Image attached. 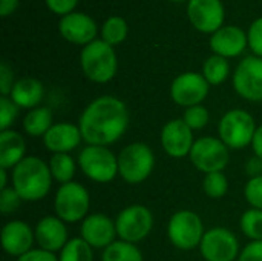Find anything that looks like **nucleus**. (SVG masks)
<instances>
[{"instance_id": "f257e3e1", "label": "nucleus", "mask_w": 262, "mask_h": 261, "mask_svg": "<svg viewBox=\"0 0 262 261\" xmlns=\"http://www.w3.org/2000/svg\"><path fill=\"white\" fill-rule=\"evenodd\" d=\"M129 126L126 103L115 95L94 98L81 112L78 128L86 145L109 146L117 143Z\"/></svg>"}, {"instance_id": "f03ea898", "label": "nucleus", "mask_w": 262, "mask_h": 261, "mask_svg": "<svg viewBox=\"0 0 262 261\" xmlns=\"http://www.w3.org/2000/svg\"><path fill=\"white\" fill-rule=\"evenodd\" d=\"M12 188L23 202L43 200L52 186V174L49 163L35 155H26L12 169Z\"/></svg>"}, {"instance_id": "7ed1b4c3", "label": "nucleus", "mask_w": 262, "mask_h": 261, "mask_svg": "<svg viewBox=\"0 0 262 261\" xmlns=\"http://www.w3.org/2000/svg\"><path fill=\"white\" fill-rule=\"evenodd\" d=\"M80 68L84 77L94 83H109L118 71V57L114 46L101 38L83 46L80 52Z\"/></svg>"}, {"instance_id": "20e7f679", "label": "nucleus", "mask_w": 262, "mask_h": 261, "mask_svg": "<svg viewBox=\"0 0 262 261\" xmlns=\"http://www.w3.org/2000/svg\"><path fill=\"white\" fill-rule=\"evenodd\" d=\"M155 168V154L143 142H134L118 154V175L129 185L146 182Z\"/></svg>"}, {"instance_id": "39448f33", "label": "nucleus", "mask_w": 262, "mask_h": 261, "mask_svg": "<svg viewBox=\"0 0 262 261\" xmlns=\"http://www.w3.org/2000/svg\"><path fill=\"white\" fill-rule=\"evenodd\" d=\"M256 122L250 112L246 109H230L227 111L218 123V137L221 142L233 151L244 149L252 145L256 132Z\"/></svg>"}, {"instance_id": "423d86ee", "label": "nucleus", "mask_w": 262, "mask_h": 261, "mask_svg": "<svg viewBox=\"0 0 262 261\" xmlns=\"http://www.w3.org/2000/svg\"><path fill=\"white\" fill-rule=\"evenodd\" d=\"M81 172L95 183H111L118 175V155L107 146L86 145L77 158Z\"/></svg>"}, {"instance_id": "0eeeda50", "label": "nucleus", "mask_w": 262, "mask_h": 261, "mask_svg": "<svg viewBox=\"0 0 262 261\" xmlns=\"http://www.w3.org/2000/svg\"><path fill=\"white\" fill-rule=\"evenodd\" d=\"M204 223L201 217L189 209L177 211L167 223V237L180 251H193L200 248L204 237Z\"/></svg>"}, {"instance_id": "6e6552de", "label": "nucleus", "mask_w": 262, "mask_h": 261, "mask_svg": "<svg viewBox=\"0 0 262 261\" xmlns=\"http://www.w3.org/2000/svg\"><path fill=\"white\" fill-rule=\"evenodd\" d=\"M91 197L88 189L77 182L60 185L54 198L55 215L64 223L83 222L89 214Z\"/></svg>"}, {"instance_id": "1a4fd4ad", "label": "nucleus", "mask_w": 262, "mask_h": 261, "mask_svg": "<svg viewBox=\"0 0 262 261\" xmlns=\"http://www.w3.org/2000/svg\"><path fill=\"white\" fill-rule=\"evenodd\" d=\"M192 165L204 172H223L230 160V149L221 142L220 137H201L195 140V145L189 154Z\"/></svg>"}, {"instance_id": "9d476101", "label": "nucleus", "mask_w": 262, "mask_h": 261, "mask_svg": "<svg viewBox=\"0 0 262 261\" xmlns=\"http://www.w3.org/2000/svg\"><path fill=\"white\" fill-rule=\"evenodd\" d=\"M115 226L120 240L137 245L150 234L154 228V215L144 205H130L117 215Z\"/></svg>"}, {"instance_id": "9b49d317", "label": "nucleus", "mask_w": 262, "mask_h": 261, "mask_svg": "<svg viewBox=\"0 0 262 261\" xmlns=\"http://www.w3.org/2000/svg\"><path fill=\"white\" fill-rule=\"evenodd\" d=\"M200 252L206 261H235L241 254L239 240L227 228H212L206 231Z\"/></svg>"}, {"instance_id": "f8f14e48", "label": "nucleus", "mask_w": 262, "mask_h": 261, "mask_svg": "<svg viewBox=\"0 0 262 261\" xmlns=\"http://www.w3.org/2000/svg\"><path fill=\"white\" fill-rule=\"evenodd\" d=\"M233 88L247 102H262V58L249 55L243 58L233 72Z\"/></svg>"}, {"instance_id": "ddd939ff", "label": "nucleus", "mask_w": 262, "mask_h": 261, "mask_svg": "<svg viewBox=\"0 0 262 261\" xmlns=\"http://www.w3.org/2000/svg\"><path fill=\"white\" fill-rule=\"evenodd\" d=\"M210 91V85L203 74L187 71L177 75L170 85V98L183 108L203 105Z\"/></svg>"}, {"instance_id": "4468645a", "label": "nucleus", "mask_w": 262, "mask_h": 261, "mask_svg": "<svg viewBox=\"0 0 262 261\" xmlns=\"http://www.w3.org/2000/svg\"><path fill=\"white\" fill-rule=\"evenodd\" d=\"M186 11L190 25L203 34L212 35L224 26L226 8L221 0H189Z\"/></svg>"}, {"instance_id": "2eb2a0df", "label": "nucleus", "mask_w": 262, "mask_h": 261, "mask_svg": "<svg viewBox=\"0 0 262 261\" xmlns=\"http://www.w3.org/2000/svg\"><path fill=\"white\" fill-rule=\"evenodd\" d=\"M160 140L164 152L172 158L187 157L195 145L193 131L186 125L183 118L169 120L161 129Z\"/></svg>"}, {"instance_id": "dca6fc26", "label": "nucleus", "mask_w": 262, "mask_h": 261, "mask_svg": "<svg viewBox=\"0 0 262 261\" xmlns=\"http://www.w3.org/2000/svg\"><path fill=\"white\" fill-rule=\"evenodd\" d=\"M80 237L92 249H106L111 246L117 235L115 220L104 214H89L80 226Z\"/></svg>"}, {"instance_id": "f3484780", "label": "nucleus", "mask_w": 262, "mask_h": 261, "mask_svg": "<svg viewBox=\"0 0 262 261\" xmlns=\"http://www.w3.org/2000/svg\"><path fill=\"white\" fill-rule=\"evenodd\" d=\"M58 32L66 42L72 45L86 46L92 43L94 40H97L98 26L91 15L74 11L60 18Z\"/></svg>"}, {"instance_id": "a211bd4d", "label": "nucleus", "mask_w": 262, "mask_h": 261, "mask_svg": "<svg viewBox=\"0 0 262 261\" xmlns=\"http://www.w3.org/2000/svg\"><path fill=\"white\" fill-rule=\"evenodd\" d=\"M0 238L3 251L11 257L18 258L34 249L35 232L28 223L21 220H11L3 226Z\"/></svg>"}, {"instance_id": "6ab92c4d", "label": "nucleus", "mask_w": 262, "mask_h": 261, "mask_svg": "<svg viewBox=\"0 0 262 261\" xmlns=\"http://www.w3.org/2000/svg\"><path fill=\"white\" fill-rule=\"evenodd\" d=\"M35 243L48 252H60L69 242L66 223L57 215H46L35 225Z\"/></svg>"}, {"instance_id": "aec40b11", "label": "nucleus", "mask_w": 262, "mask_h": 261, "mask_svg": "<svg viewBox=\"0 0 262 261\" xmlns=\"http://www.w3.org/2000/svg\"><path fill=\"white\" fill-rule=\"evenodd\" d=\"M249 46L247 32L235 25H227L210 35V49L213 54L224 58H233L241 55Z\"/></svg>"}, {"instance_id": "412c9836", "label": "nucleus", "mask_w": 262, "mask_h": 261, "mask_svg": "<svg viewBox=\"0 0 262 261\" xmlns=\"http://www.w3.org/2000/svg\"><path fill=\"white\" fill-rule=\"evenodd\" d=\"M83 142L78 125L69 122L54 123L51 129L43 135L45 148L52 154H71Z\"/></svg>"}, {"instance_id": "4be33fe9", "label": "nucleus", "mask_w": 262, "mask_h": 261, "mask_svg": "<svg viewBox=\"0 0 262 261\" xmlns=\"http://www.w3.org/2000/svg\"><path fill=\"white\" fill-rule=\"evenodd\" d=\"M26 157L25 137L14 129L0 131V168L14 169Z\"/></svg>"}, {"instance_id": "5701e85b", "label": "nucleus", "mask_w": 262, "mask_h": 261, "mask_svg": "<svg viewBox=\"0 0 262 261\" xmlns=\"http://www.w3.org/2000/svg\"><path fill=\"white\" fill-rule=\"evenodd\" d=\"M43 97H45V88L41 82L34 77H23L15 80L9 94V98L18 108L29 109V111L38 108Z\"/></svg>"}, {"instance_id": "b1692460", "label": "nucleus", "mask_w": 262, "mask_h": 261, "mask_svg": "<svg viewBox=\"0 0 262 261\" xmlns=\"http://www.w3.org/2000/svg\"><path fill=\"white\" fill-rule=\"evenodd\" d=\"M52 111L46 106H38L26 112L23 118V131L29 137H41L52 126Z\"/></svg>"}, {"instance_id": "393cba45", "label": "nucleus", "mask_w": 262, "mask_h": 261, "mask_svg": "<svg viewBox=\"0 0 262 261\" xmlns=\"http://www.w3.org/2000/svg\"><path fill=\"white\" fill-rule=\"evenodd\" d=\"M201 74L204 75V78L207 80V83L210 86L223 85L230 75V63L227 58L212 54L210 57H207L204 60Z\"/></svg>"}, {"instance_id": "a878e982", "label": "nucleus", "mask_w": 262, "mask_h": 261, "mask_svg": "<svg viewBox=\"0 0 262 261\" xmlns=\"http://www.w3.org/2000/svg\"><path fill=\"white\" fill-rule=\"evenodd\" d=\"M49 169L52 178L60 183L66 185L74 182V175L77 171V162L71 154H52L49 160Z\"/></svg>"}, {"instance_id": "bb28decb", "label": "nucleus", "mask_w": 262, "mask_h": 261, "mask_svg": "<svg viewBox=\"0 0 262 261\" xmlns=\"http://www.w3.org/2000/svg\"><path fill=\"white\" fill-rule=\"evenodd\" d=\"M101 40L106 42L111 46H117L121 45L129 34V26L124 17L121 15H111L104 20L103 26H101Z\"/></svg>"}, {"instance_id": "cd10ccee", "label": "nucleus", "mask_w": 262, "mask_h": 261, "mask_svg": "<svg viewBox=\"0 0 262 261\" xmlns=\"http://www.w3.org/2000/svg\"><path fill=\"white\" fill-rule=\"evenodd\" d=\"M101 261H144V258L137 245L117 240L103 251Z\"/></svg>"}, {"instance_id": "c85d7f7f", "label": "nucleus", "mask_w": 262, "mask_h": 261, "mask_svg": "<svg viewBox=\"0 0 262 261\" xmlns=\"http://www.w3.org/2000/svg\"><path fill=\"white\" fill-rule=\"evenodd\" d=\"M58 261H94V249L81 237H75L60 251Z\"/></svg>"}, {"instance_id": "c756f323", "label": "nucleus", "mask_w": 262, "mask_h": 261, "mask_svg": "<svg viewBox=\"0 0 262 261\" xmlns=\"http://www.w3.org/2000/svg\"><path fill=\"white\" fill-rule=\"evenodd\" d=\"M239 228L243 234L250 238L252 242H261L262 240V211L250 208L241 215Z\"/></svg>"}, {"instance_id": "7c9ffc66", "label": "nucleus", "mask_w": 262, "mask_h": 261, "mask_svg": "<svg viewBox=\"0 0 262 261\" xmlns=\"http://www.w3.org/2000/svg\"><path fill=\"white\" fill-rule=\"evenodd\" d=\"M203 191L209 198L218 200L223 198L229 191V180L223 172H210L204 175Z\"/></svg>"}, {"instance_id": "2f4dec72", "label": "nucleus", "mask_w": 262, "mask_h": 261, "mask_svg": "<svg viewBox=\"0 0 262 261\" xmlns=\"http://www.w3.org/2000/svg\"><path fill=\"white\" fill-rule=\"evenodd\" d=\"M183 120L192 131H201L207 126L210 120V114L204 105H196V106L186 108Z\"/></svg>"}, {"instance_id": "473e14b6", "label": "nucleus", "mask_w": 262, "mask_h": 261, "mask_svg": "<svg viewBox=\"0 0 262 261\" xmlns=\"http://www.w3.org/2000/svg\"><path fill=\"white\" fill-rule=\"evenodd\" d=\"M244 197L253 209L262 211V175L249 178L244 186Z\"/></svg>"}, {"instance_id": "72a5a7b5", "label": "nucleus", "mask_w": 262, "mask_h": 261, "mask_svg": "<svg viewBox=\"0 0 262 261\" xmlns=\"http://www.w3.org/2000/svg\"><path fill=\"white\" fill-rule=\"evenodd\" d=\"M18 109L9 97H0V131L11 129V125L18 115Z\"/></svg>"}, {"instance_id": "f704fd0d", "label": "nucleus", "mask_w": 262, "mask_h": 261, "mask_svg": "<svg viewBox=\"0 0 262 261\" xmlns=\"http://www.w3.org/2000/svg\"><path fill=\"white\" fill-rule=\"evenodd\" d=\"M21 202L23 200L20 198V195L15 192V189L12 186L0 191V211L3 215H9V214L15 212Z\"/></svg>"}, {"instance_id": "c9c22d12", "label": "nucleus", "mask_w": 262, "mask_h": 261, "mask_svg": "<svg viewBox=\"0 0 262 261\" xmlns=\"http://www.w3.org/2000/svg\"><path fill=\"white\" fill-rule=\"evenodd\" d=\"M247 40L253 55L262 58V17H258L256 20L252 22L247 31Z\"/></svg>"}, {"instance_id": "e433bc0d", "label": "nucleus", "mask_w": 262, "mask_h": 261, "mask_svg": "<svg viewBox=\"0 0 262 261\" xmlns=\"http://www.w3.org/2000/svg\"><path fill=\"white\" fill-rule=\"evenodd\" d=\"M48 9L60 17H64L75 11L78 0H45Z\"/></svg>"}, {"instance_id": "4c0bfd02", "label": "nucleus", "mask_w": 262, "mask_h": 261, "mask_svg": "<svg viewBox=\"0 0 262 261\" xmlns=\"http://www.w3.org/2000/svg\"><path fill=\"white\" fill-rule=\"evenodd\" d=\"M14 83H15V80H14V72H12L11 66L6 62H2L0 63V94H2V97H9Z\"/></svg>"}, {"instance_id": "58836bf2", "label": "nucleus", "mask_w": 262, "mask_h": 261, "mask_svg": "<svg viewBox=\"0 0 262 261\" xmlns=\"http://www.w3.org/2000/svg\"><path fill=\"white\" fill-rule=\"evenodd\" d=\"M238 261H262V240L250 242L239 254Z\"/></svg>"}, {"instance_id": "ea45409f", "label": "nucleus", "mask_w": 262, "mask_h": 261, "mask_svg": "<svg viewBox=\"0 0 262 261\" xmlns=\"http://www.w3.org/2000/svg\"><path fill=\"white\" fill-rule=\"evenodd\" d=\"M17 261H58V257L52 252L37 248V249H32V251L26 252L25 255L18 257Z\"/></svg>"}, {"instance_id": "a19ab883", "label": "nucleus", "mask_w": 262, "mask_h": 261, "mask_svg": "<svg viewBox=\"0 0 262 261\" xmlns=\"http://www.w3.org/2000/svg\"><path fill=\"white\" fill-rule=\"evenodd\" d=\"M246 172L250 178L253 177H259L262 175V158L253 155L252 158H249L247 165H246Z\"/></svg>"}, {"instance_id": "79ce46f5", "label": "nucleus", "mask_w": 262, "mask_h": 261, "mask_svg": "<svg viewBox=\"0 0 262 261\" xmlns=\"http://www.w3.org/2000/svg\"><path fill=\"white\" fill-rule=\"evenodd\" d=\"M20 0H0V15L8 17L18 8Z\"/></svg>"}, {"instance_id": "37998d69", "label": "nucleus", "mask_w": 262, "mask_h": 261, "mask_svg": "<svg viewBox=\"0 0 262 261\" xmlns=\"http://www.w3.org/2000/svg\"><path fill=\"white\" fill-rule=\"evenodd\" d=\"M252 149H253V154L256 157L262 158V125H259L256 128V132H255V137L252 140Z\"/></svg>"}, {"instance_id": "c03bdc74", "label": "nucleus", "mask_w": 262, "mask_h": 261, "mask_svg": "<svg viewBox=\"0 0 262 261\" xmlns=\"http://www.w3.org/2000/svg\"><path fill=\"white\" fill-rule=\"evenodd\" d=\"M6 171L8 169L0 168V191L5 189V188H8V172Z\"/></svg>"}, {"instance_id": "a18cd8bd", "label": "nucleus", "mask_w": 262, "mask_h": 261, "mask_svg": "<svg viewBox=\"0 0 262 261\" xmlns=\"http://www.w3.org/2000/svg\"><path fill=\"white\" fill-rule=\"evenodd\" d=\"M169 2H175V3H183V2H189V0H169Z\"/></svg>"}]
</instances>
